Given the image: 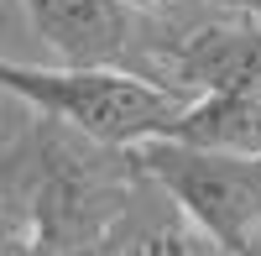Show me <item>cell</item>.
<instances>
[{"instance_id":"cell-7","label":"cell","mask_w":261,"mask_h":256,"mask_svg":"<svg viewBox=\"0 0 261 256\" xmlns=\"http://www.w3.org/2000/svg\"><path fill=\"white\" fill-rule=\"evenodd\" d=\"M120 256H225V246L214 236H204V230L146 178L130 220L120 225Z\"/></svg>"},{"instance_id":"cell-3","label":"cell","mask_w":261,"mask_h":256,"mask_svg":"<svg viewBox=\"0 0 261 256\" xmlns=\"http://www.w3.org/2000/svg\"><path fill=\"white\" fill-rule=\"evenodd\" d=\"M130 152H136L141 173L225 251H235L261 225V157L204 152V146H183L172 136H151Z\"/></svg>"},{"instance_id":"cell-5","label":"cell","mask_w":261,"mask_h":256,"mask_svg":"<svg viewBox=\"0 0 261 256\" xmlns=\"http://www.w3.org/2000/svg\"><path fill=\"white\" fill-rule=\"evenodd\" d=\"M32 32L68 68H136L141 6L130 0H21Z\"/></svg>"},{"instance_id":"cell-12","label":"cell","mask_w":261,"mask_h":256,"mask_svg":"<svg viewBox=\"0 0 261 256\" xmlns=\"http://www.w3.org/2000/svg\"><path fill=\"white\" fill-rule=\"evenodd\" d=\"M130 6H141V11H151V6H157V0H130Z\"/></svg>"},{"instance_id":"cell-10","label":"cell","mask_w":261,"mask_h":256,"mask_svg":"<svg viewBox=\"0 0 261 256\" xmlns=\"http://www.w3.org/2000/svg\"><path fill=\"white\" fill-rule=\"evenodd\" d=\"M204 6H220V11H246V16H261V0H204Z\"/></svg>"},{"instance_id":"cell-11","label":"cell","mask_w":261,"mask_h":256,"mask_svg":"<svg viewBox=\"0 0 261 256\" xmlns=\"http://www.w3.org/2000/svg\"><path fill=\"white\" fill-rule=\"evenodd\" d=\"M225 256H261V225H256V230H251V236L235 246V251H225Z\"/></svg>"},{"instance_id":"cell-4","label":"cell","mask_w":261,"mask_h":256,"mask_svg":"<svg viewBox=\"0 0 261 256\" xmlns=\"http://www.w3.org/2000/svg\"><path fill=\"white\" fill-rule=\"evenodd\" d=\"M136 73L188 99L209 89H261V16L220 11L199 27H172L167 37L141 42Z\"/></svg>"},{"instance_id":"cell-9","label":"cell","mask_w":261,"mask_h":256,"mask_svg":"<svg viewBox=\"0 0 261 256\" xmlns=\"http://www.w3.org/2000/svg\"><path fill=\"white\" fill-rule=\"evenodd\" d=\"M27 256H120V236L89 241V246H32Z\"/></svg>"},{"instance_id":"cell-6","label":"cell","mask_w":261,"mask_h":256,"mask_svg":"<svg viewBox=\"0 0 261 256\" xmlns=\"http://www.w3.org/2000/svg\"><path fill=\"white\" fill-rule=\"evenodd\" d=\"M162 136L204 152L261 157V89H209L193 94Z\"/></svg>"},{"instance_id":"cell-2","label":"cell","mask_w":261,"mask_h":256,"mask_svg":"<svg viewBox=\"0 0 261 256\" xmlns=\"http://www.w3.org/2000/svg\"><path fill=\"white\" fill-rule=\"evenodd\" d=\"M0 89L27 99L37 115H47L68 131H84L105 146H141L162 136L188 94L146 79L136 68H37V63L0 58Z\"/></svg>"},{"instance_id":"cell-1","label":"cell","mask_w":261,"mask_h":256,"mask_svg":"<svg viewBox=\"0 0 261 256\" xmlns=\"http://www.w3.org/2000/svg\"><path fill=\"white\" fill-rule=\"evenodd\" d=\"M37 178H32V246H89L120 236L146 173L130 146H105L42 115L32 125Z\"/></svg>"},{"instance_id":"cell-8","label":"cell","mask_w":261,"mask_h":256,"mask_svg":"<svg viewBox=\"0 0 261 256\" xmlns=\"http://www.w3.org/2000/svg\"><path fill=\"white\" fill-rule=\"evenodd\" d=\"M32 178H37V146L32 131H21L11 146H0V256L32 251Z\"/></svg>"}]
</instances>
